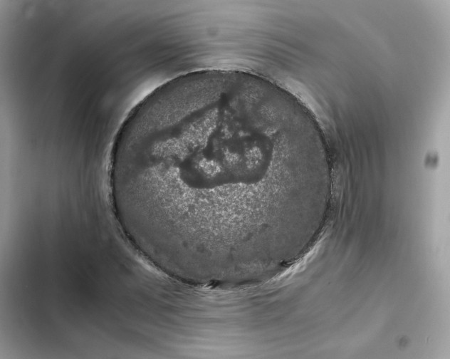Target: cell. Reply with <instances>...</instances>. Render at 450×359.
I'll list each match as a JSON object with an SVG mask.
<instances>
[{
    "mask_svg": "<svg viewBox=\"0 0 450 359\" xmlns=\"http://www.w3.org/2000/svg\"><path fill=\"white\" fill-rule=\"evenodd\" d=\"M331 172L318 132L281 89L211 71L171 80L131 110L108 184L113 206L151 244L243 254L269 203L323 197Z\"/></svg>",
    "mask_w": 450,
    "mask_h": 359,
    "instance_id": "6da1fadb",
    "label": "cell"
}]
</instances>
